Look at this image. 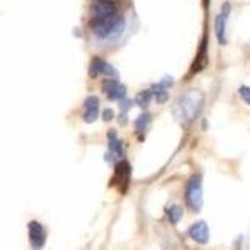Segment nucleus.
<instances>
[{
	"mask_svg": "<svg viewBox=\"0 0 250 250\" xmlns=\"http://www.w3.org/2000/svg\"><path fill=\"white\" fill-rule=\"evenodd\" d=\"M89 25L98 38H109L119 34L124 29V18L120 13L105 17H91Z\"/></svg>",
	"mask_w": 250,
	"mask_h": 250,
	"instance_id": "1",
	"label": "nucleus"
},
{
	"mask_svg": "<svg viewBox=\"0 0 250 250\" xmlns=\"http://www.w3.org/2000/svg\"><path fill=\"white\" fill-rule=\"evenodd\" d=\"M185 199L187 204L190 209L198 211L203 207V189H202V176L199 174H195L190 178L187 187V193H185Z\"/></svg>",
	"mask_w": 250,
	"mask_h": 250,
	"instance_id": "2",
	"label": "nucleus"
},
{
	"mask_svg": "<svg viewBox=\"0 0 250 250\" xmlns=\"http://www.w3.org/2000/svg\"><path fill=\"white\" fill-rule=\"evenodd\" d=\"M28 233H29V242H30L31 248L34 249H42L45 245L46 233L45 229L39 222H30L28 224Z\"/></svg>",
	"mask_w": 250,
	"mask_h": 250,
	"instance_id": "3",
	"label": "nucleus"
},
{
	"mask_svg": "<svg viewBox=\"0 0 250 250\" xmlns=\"http://www.w3.org/2000/svg\"><path fill=\"white\" fill-rule=\"evenodd\" d=\"M91 17H105L118 14L119 8L114 0H93L90 6Z\"/></svg>",
	"mask_w": 250,
	"mask_h": 250,
	"instance_id": "4",
	"label": "nucleus"
},
{
	"mask_svg": "<svg viewBox=\"0 0 250 250\" xmlns=\"http://www.w3.org/2000/svg\"><path fill=\"white\" fill-rule=\"evenodd\" d=\"M103 91L109 100H122L126 95V88L114 79H105L103 82Z\"/></svg>",
	"mask_w": 250,
	"mask_h": 250,
	"instance_id": "5",
	"label": "nucleus"
},
{
	"mask_svg": "<svg viewBox=\"0 0 250 250\" xmlns=\"http://www.w3.org/2000/svg\"><path fill=\"white\" fill-rule=\"evenodd\" d=\"M230 13V5L225 3L222 8V13L215 18V35L220 45H224L227 43L225 39V29H227V20Z\"/></svg>",
	"mask_w": 250,
	"mask_h": 250,
	"instance_id": "6",
	"label": "nucleus"
},
{
	"mask_svg": "<svg viewBox=\"0 0 250 250\" xmlns=\"http://www.w3.org/2000/svg\"><path fill=\"white\" fill-rule=\"evenodd\" d=\"M98 74L106 75V77H117L118 71L114 69L113 65H110L109 62H106L105 60L95 58V59L91 62L90 77L94 78L97 77Z\"/></svg>",
	"mask_w": 250,
	"mask_h": 250,
	"instance_id": "7",
	"label": "nucleus"
},
{
	"mask_svg": "<svg viewBox=\"0 0 250 250\" xmlns=\"http://www.w3.org/2000/svg\"><path fill=\"white\" fill-rule=\"evenodd\" d=\"M131 168L128 162H120L115 165V174H114V182L118 187H120L123 190V187H128L129 180H130Z\"/></svg>",
	"mask_w": 250,
	"mask_h": 250,
	"instance_id": "8",
	"label": "nucleus"
},
{
	"mask_svg": "<svg viewBox=\"0 0 250 250\" xmlns=\"http://www.w3.org/2000/svg\"><path fill=\"white\" fill-rule=\"evenodd\" d=\"M99 99L97 97H88L84 102V114L83 119L86 123H94L99 117Z\"/></svg>",
	"mask_w": 250,
	"mask_h": 250,
	"instance_id": "9",
	"label": "nucleus"
},
{
	"mask_svg": "<svg viewBox=\"0 0 250 250\" xmlns=\"http://www.w3.org/2000/svg\"><path fill=\"white\" fill-rule=\"evenodd\" d=\"M189 235L198 244H207L209 242V228L205 222H198L189 229Z\"/></svg>",
	"mask_w": 250,
	"mask_h": 250,
	"instance_id": "10",
	"label": "nucleus"
},
{
	"mask_svg": "<svg viewBox=\"0 0 250 250\" xmlns=\"http://www.w3.org/2000/svg\"><path fill=\"white\" fill-rule=\"evenodd\" d=\"M167 89L168 88L163 85L162 83H159V84H154V85L151 86V93H153V95H154V98H155L156 102L165 103L167 100L169 99V93Z\"/></svg>",
	"mask_w": 250,
	"mask_h": 250,
	"instance_id": "11",
	"label": "nucleus"
},
{
	"mask_svg": "<svg viewBox=\"0 0 250 250\" xmlns=\"http://www.w3.org/2000/svg\"><path fill=\"white\" fill-rule=\"evenodd\" d=\"M109 148H110V151L113 154H117L118 156L123 155V144L119 139L115 135V131L110 130L109 131Z\"/></svg>",
	"mask_w": 250,
	"mask_h": 250,
	"instance_id": "12",
	"label": "nucleus"
},
{
	"mask_svg": "<svg viewBox=\"0 0 250 250\" xmlns=\"http://www.w3.org/2000/svg\"><path fill=\"white\" fill-rule=\"evenodd\" d=\"M151 122V117L149 113L142 114L137 120H135V130H137L138 134H144L145 130L148 129L149 124Z\"/></svg>",
	"mask_w": 250,
	"mask_h": 250,
	"instance_id": "13",
	"label": "nucleus"
},
{
	"mask_svg": "<svg viewBox=\"0 0 250 250\" xmlns=\"http://www.w3.org/2000/svg\"><path fill=\"white\" fill-rule=\"evenodd\" d=\"M151 98H153V93H151V90L140 91V93L137 95V98H135V103H137L140 108H148L149 104H150L151 102Z\"/></svg>",
	"mask_w": 250,
	"mask_h": 250,
	"instance_id": "14",
	"label": "nucleus"
},
{
	"mask_svg": "<svg viewBox=\"0 0 250 250\" xmlns=\"http://www.w3.org/2000/svg\"><path fill=\"white\" fill-rule=\"evenodd\" d=\"M183 216V209L179 207V205H173L168 209V218L170 220V223L173 224H176L179 223V220Z\"/></svg>",
	"mask_w": 250,
	"mask_h": 250,
	"instance_id": "15",
	"label": "nucleus"
},
{
	"mask_svg": "<svg viewBox=\"0 0 250 250\" xmlns=\"http://www.w3.org/2000/svg\"><path fill=\"white\" fill-rule=\"evenodd\" d=\"M239 94H240V97H242L243 99H244L245 102H247L248 104L250 105V88L249 86H245V85L240 86V88H239Z\"/></svg>",
	"mask_w": 250,
	"mask_h": 250,
	"instance_id": "16",
	"label": "nucleus"
},
{
	"mask_svg": "<svg viewBox=\"0 0 250 250\" xmlns=\"http://www.w3.org/2000/svg\"><path fill=\"white\" fill-rule=\"evenodd\" d=\"M113 118H114L113 109L106 108L103 110V120H104V122H110V120H113Z\"/></svg>",
	"mask_w": 250,
	"mask_h": 250,
	"instance_id": "17",
	"label": "nucleus"
}]
</instances>
